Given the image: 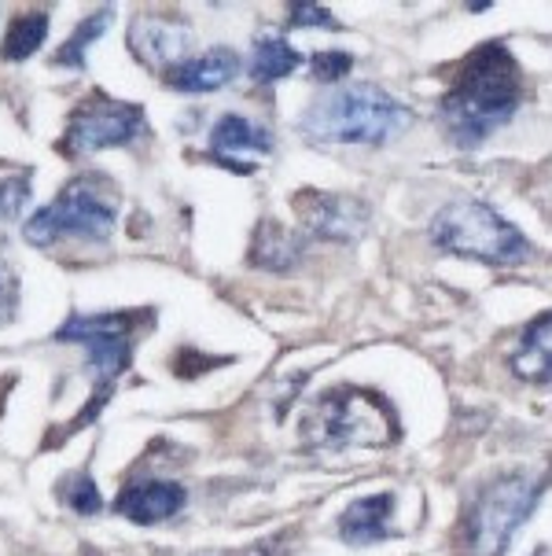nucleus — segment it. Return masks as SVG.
<instances>
[{
    "label": "nucleus",
    "instance_id": "nucleus-9",
    "mask_svg": "<svg viewBox=\"0 0 552 556\" xmlns=\"http://www.w3.org/2000/svg\"><path fill=\"white\" fill-rule=\"evenodd\" d=\"M292 206L310 237H321L332 243H350L369 229V203L358 200V195L303 188L292 200Z\"/></svg>",
    "mask_w": 552,
    "mask_h": 556
},
{
    "label": "nucleus",
    "instance_id": "nucleus-20",
    "mask_svg": "<svg viewBox=\"0 0 552 556\" xmlns=\"http://www.w3.org/2000/svg\"><path fill=\"white\" fill-rule=\"evenodd\" d=\"M354 67V55L350 52H339V49H329V52H317L310 60V74L317 81H343L346 74Z\"/></svg>",
    "mask_w": 552,
    "mask_h": 556
},
{
    "label": "nucleus",
    "instance_id": "nucleus-22",
    "mask_svg": "<svg viewBox=\"0 0 552 556\" xmlns=\"http://www.w3.org/2000/svg\"><path fill=\"white\" fill-rule=\"evenodd\" d=\"M70 508H74V513H81V516H92V513H100V508H104V497H100V490H97V483H92L89 476H74Z\"/></svg>",
    "mask_w": 552,
    "mask_h": 556
},
{
    "label": "nucleus",
    "instance_id": "nucleus-25",
    "mask_svg": "<svg viewBox=\"0 0 552 556\" xmlns=\"http://www.w3.org/2000/svg\"><path fill=\"white\" fill-rule=\"evenodd\" d=\"M538 556H545V553H538Z\"/></svg>",
    "mask_w": 552,
    "mask_h": 556
},
{
    "label": "nucleus",
    "instance_id": "nucleus-7",
    "mask_svg": "<svg viewBox=\"0 0 552 556\" xmlns=\"http://www.w3.org/2000/svg\"><path fill=\"white\" fill-rule=\"evenodd\" d=\"M60 343H81L89 351V372L97 376V391H111L118 372L129 369L133 354V317L129 314H100L74 317L55 332Z\"/></svg>",
    "mask_w": 552,
    "mask_h": 556
},
{
    "label": "nucleus",
    "instance_id": "nucleus-16",
    "mask_svg": "<svg viewBox=\"0 0 552 556\" xmlns=\"http://www.w3.org/2000/svg\"><path fill=\"white\" fill-rule=\"evenodd\" d=\"M303 67V55H298L284 37L277 34H261L255 41V52H251V78L269 85L280 78H292V74Z\"/></svg>",
    "mask_w": 552,
    "mask_h": 556
},
{
    "label": "nucleus",
    "instance_id": "nucleus-15",
    "mask_svg": "<svg viewBox=\"0 0 552 556\" xmlns=\"http://www.w3.org/2000/svg\"><path fill=\"white\" fill-rule=\"evenodd\" d=\"M395 513V494H372L361 502L346 505V513L339 516V534L350 545H372L380 539H387V523Z\"/></svg>",
    "mask_w": 552,
    "mask_h": 556
},
{
    "label": "nucleus",
    "instance_id": "nucleus-4",
    "mask_svg": "<svg viewBox=\"0 0 552 556\" xmlns=\"http://www.w3.org/2000/svg\"><path fill=\"white\" fill-rule=\"evenodd\" d=\"M310 431L324 446H383L398 439L395 405L364 388H332L321 394Z\"/></svg>",
    "mask_w": 552,
    "mask_h": 556
},
{
    "label": "nucleus",
    "instance_id": "nucleus-11",
    "mask_svg": "<svg viewBox=\"0 0 552 556\" xmlns=\"http://www.w3.org/2000/svg\"><path fill=\"white\" fill-rule=\"evenodd\" d=\"M184 505V486L181 483H166V479H144V483H129L118 494L115 513H121L133 523H163L170 516L181 513Z\"/></svg>",
    "mask_w": 552,
    "mask_h": 556
},
{
    "label": "nucleus",
    "instance_id": "nucleus-5",
    "mask_svg": "<svg viewBox=\"0 0 552 556\" xmlns=\"http://www.w3.org/2000/svg\"><path fill=\"white\" fill-rule=\"evenodd\" d=\"M115 225V192L97 181H70L55 200L37 211L30 222L23 225L26 240L37 248L63 237H86V240H104Z\"/></svg>",
    "mask_w": 552,
    "mask_h": 556
},
{
    "label": "nucleus",
    "instance_id": "nucleus-6",
    "mask_svg": "<svg viewBox=\"0 0 552 556\" xmlns=\"http://www.w3.org/2000/svg\"><path fill=\"white\" fill-rule=\"evenodd\" d=\"M541 494V483L527 476H501L475 497L472 513H467V539H472L475 553L501 556L509 549L512 534L519 523H527L530 508H535Z\"/></svg>",
    "mask_w": 552,
    "mask_h": 556
},
{
    "label": "nucleus",
    "instance_id": "nucleus-3",
    "mask_svg": "<svg viewBox=\"0 0 552 556\" xmlns=\"http://www.w3.org/2000/svg\"><path fill=\"white\" fill-rule=\"evenodd\" d=\"M432 243L438 251L486 262V266H519L530 254V243L516 225L479 200L446 203L432 222Z\"/></svg>",
    "mask_w": 552,
    "mask_h": 556
},
{
    "label": "nucleus",
    "instance_id": "nucleus-24",
    "mask_svg": "<svg viewBox=\"0 0 552 556\" xmlns=\"http://www.w3.org/2000/svg\"><path fill=\"white\" fill-rule=\"evenodd\" d=\"M15 303H18V285H15V273L8 266V258L0 254V325L15 314Z\"/></svg>",
    "mask_w": 552,
    "mask_h": 556
},
{
    "label": "nucleus",
    "instance_id": "nucleus-21",
    "mask_svg": "<svg viewBox=\"0 0 552 556\" xmlns=\"http://www.w3.org/2000/svg\"><path fill=\"white\" fill-rule=\"evenodd\" d=\"M26 203H30V181H26V177H8V181H0V222L18 218Z\"/></svg>",
    "mask_w": 552,
    "mask_h": 556
},
{
    "label": "nucleus",
    "instance_id": "nucleus-12",
    "mask_svg": "<svg viewBox=\"0 0 552 556\" xmlns=\"http://www.w3.org/2000/svg\"><path fill=\"white\" fill-rule=\"evenodd\" d=\"M240 74V55L232 49H210L192 60H181L177 67L163 71V81L177 92H214L224 89Z\"/></svg>",
    "mask_w": 552,
    "mask_h": 556
},
{
    "label": "nucleus",
    "instance_id": "nucleus-14",
    "mask_svg": "<svg viewBox=\"0 0 552 556\" xmlns=\"http://www.w3.org/2000/svg\"><path fill=\"white\" fill-rule=\"evenodd\" d=\"M273 137L266 126L243 118V115H221L218 126L210 129V155L221 163H232L236 155H269Z\"/></svg>",
    "mask_w": 552,
    "mask_h": 556
},
{
    "label": "nucleus",
    "instance_id": "nucleus-2",
    "mask_svg": "<svg viewBox=\"0 0 552 556\" xmlns=\"http://www.w3.org/2000/svg\"><path fill=\"white\" fill-rule=\"evenodd\" d=\"M413 111L372 81L346 85L317 97L298 118V134L310 144H364L380 148L409 129Z\"/></svg>",
    "mask_w": 552,
    "mask_h": 556
},
{
    "label": "nucleus",
    "instance_id": "nucleus-17",
    "mask_svg": "<svg viewBox=\"0 0 552 556\" xmlns=\"http://www.w3.org/2000/svg\"><path fill=\"white\" fill-rule=\"evenodd\" d=\"M303 254V243H298L284 225L277 222H261L255 232V248H251V262L261 269H292Z\"/></svg>",
    "mask_w": 552,
    "mask_h": 556
},
{
    "label": "nucleus",
    "instance_id": "nucleus-10",
    "mask_svg": "<svg viewBox=\"0 0 552 556\" xmlns=\"http://www.w3.org/2000/svg\"><path fill=\"white\" fill-rule=\"evenodd\" d=\"M192 34L189 26L174 23V18H163V15H144V18H133L129 26V49L140 63L147 67H177L184 60V49H189Z\"/></svg>",
    "mask_w": 552,
    "mask_h": 556
},
{
    "label": "nucleus",
    "instance_id": "nucleus-18",
    "mask_svg": "<svg viewBox=\"0 0 552 556\" xmlns=\"http://www.w3.org/2000/svg\"><path fill=\"white\" fill-rule=\"evenodd\" d=\"M44 34H49V12H26L12 18V26H8V37H4V55L8 63H23L30 60V55L41 49Z\"/></svg>",
    "mask_w": 552,
    "mask_h": 556
},
{
    "label": "nucleus",
    "instance_id": "nucleus-8",
    "mask_svg": "<svg viewBox=\"0 0 552 556\" xmlns=\"http://www.w3.org/2000/svg\"><path fill=\"white\" fill-rule=\"evenodd\" d=\"M144 129V111L133 103H121L111 97H92L74 111L67 137H63V152L70 155H89L104 152V148L129 144Z\"/></svg>",
    "mask_w": 552,
    "mask_h": 556
},
{
    "label": "nucleus",
    "instance_id": "nucleus-23",
    "mask_svg": "<svg viewBox=\"0 0 552 556\" xmlns=\"http://www.w3.org/2000/svg\"><path fill=\"white\" fill-rule=\"evenodd\" d=\"M287 23L292 26H332V12L324 4L295 0V4H287Z\"/></svg>",
    "mask_w": 552,
    "mask_h": 556
},
{
    "label": "nucleus",
    "instance_id": "nucleus-13",
    "mask_svg": "<svg viewBox=\"0 0 552 556\" xmlns=\"http://www.w3.org/2000/svg\"><path fill=\"white\" fill-rule=\"evenodd\" d=\"M509 369L523 383H552V309L530 320L519 336L516 354L509 357Z\"/></svg>",
    "mask_w": 552,
    "mask_h": 556
},
{
    "label": "nucleus",
    "instance_id": "nucleus-1",
    "mask_svg": "<svg viewBox=\"0 0 552 556\" xmlns=\"http://www.w3.org/2000/svg\"><path fill=\"white\" fill-rule=\"evenodd\" d=\"M523 103V71L516 55L504 49L501 41L479 45L475 52H467L453 67L438 115L449 137L464 148H475L486 140L493 129H501L504 122L516 118Z\"/></svg>",
    "mask_w": 552,
    "mask_h": 556
},
{
    "label": "nucleus",
    "instance_id": "nucleus-19",
    "mask_svg": "<svg viewBox=\"0 0 552 556\" xmlns=\"http://www.w3.org/2000/svg\"><path fill=\"white\" fill-rule=\"evenodd\" d=\"M111 18H115L111 8H100V12H92L86 23H81L78 30L67 37V45H63V49L52 55L55 67H86V49H89L92 41H100V34H104L107 26H111Z\"/></svg>",
    "mask_w": 552,
    "mask_h": 556
}]
</instances>
